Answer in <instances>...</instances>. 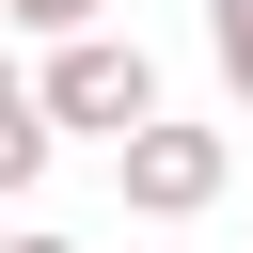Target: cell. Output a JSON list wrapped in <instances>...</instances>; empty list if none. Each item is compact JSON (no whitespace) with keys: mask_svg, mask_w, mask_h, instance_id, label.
<instances>
[{"mask_svg":"<svg viewBox=\"0 0 253 253\" xmlns=\"http://www.w3.org/2000/svg\"><path fill=\"white\" fill-rule=\"evenodd\" d=\"M32 126L47 142H142L158 126V47L142 32H63L32 63Z\"/></svg>","mask_w":253,"mask_h":253,"instance_id":"1","label":"cell"},{"mask_svg":"<svg viewBox=\"0 0 253 253\" xmlns=\"http://www.w3.org/2000/svg\"><path fill=\"white\" fill-rule=\"evenodd\" d=\"M111 190H126V221H206V206L237 190V126H190V111H158L142 142H111Z\"/></svg>","mask_w":253,"mask_h":253,"instance_id":"2","label":"cell"},{"mask_svg":"<svg viewBox=\"0 0 253 253\" xmlns=\"http://www.w3.org/2000/svg\"><path fill=\"white\" fill-rule=\"evenodd\" d=\"M206 63H221V95L253 111V0H206Z\"/></svg>","mask_w":253,"mask_h":253,"instance_id":"3","label":"cell"},{"mask_svg":"<svg viewBox=\"0 0 253 253\" xmlns=\"http://www.w3.org/2000/svg\"><path fill=\"white\" fill-rule=\"evenodd\" d=\"M16 32L63 47V32H111V0H0V47H16Z\"/></svg>","mask_w":253,"mask_h":253,"instance_id":"4","label":"cell"},{"mask_svg":"<svg viewBox=\"0 0 253 253\" xmlns=\"http://www.w3.org/2000/svg\"><path fill=\"white\" fill-rule=\"evenodd\" d=\"M32 174H47V126H32V111H0V206H16Z\"/></svg>","mask_w":253,"mask_h":253,"instance_id":"5","label":"cell"},{"mask_svg":"<svg viewBox=\"0 0 253 253\" xmlns=\"http://www.w3.org/2000/svg\"><path fill=\"white\" fill-rule=\"evenodd\" d=\"M0 253H95V237H63V221H16V237H0Z\"/></svg>","mask_w":253,"mask_h":253,"instance_id":"6","label":"cell"},{"mask_svg":"<svg viewBox=\"0 0 253 253\" xmlns=\"http://www.w3.org/2000/svg\"><path fill=\"white\" fill-rule=\"evenodd\" d=\"M0 111H32V63H16V47H0Z\"/></svg>","mask_w":253,"mask_h":253,"instance_id":"7","label":"cell"}]
</instances>
